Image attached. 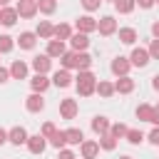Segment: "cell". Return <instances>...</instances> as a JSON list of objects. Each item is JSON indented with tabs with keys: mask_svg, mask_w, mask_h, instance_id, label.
Returning a JSON list of instances; mask_svg holds the SVG:
<instances>
[{
	"mask_svg": "<svg viewBox=\"0 0 159 159\" xmlns=\"http://www.w3.org/2000/svg\"><path fill=\"white\" fill-rule=\"evenodd\" d=\"M75 87L80 92V97H89L97 92V77L89 72V70H82L77 77H75Z\"/></svg>",
	"mask_w": 159,
	"mask_h": 159,
	"instance_id": "1",
	"label": "cell"
},
{
	"mask_svg": "<svg viewBox=\"0 0 159 159\" xmlns=\"http://www.w3.org/2000/svg\"><path fill=\"white\" fill-rule=\"evenodd\" d=\"M77 112H80V104H77V99H72V97H65V99L60 102V117H62V119H75V117H77Z\"/></svg>",
	"mask_w": 159,
	"mask_h": 159,
	"instance_id": "2",
	"label": "cell"
},
{
	"mask_svg": "<svg viewBox=\"0 0 159 159\" xmlns=\"http://www.w3.org/2000/svg\"><path fill=\"white\" fill-rule=\"evenodd\" d=\"M15 10H17V15H20V17H25V20H32V17L40 12L35 0H20V2L15 5Z\"/></svg>",
	"mask_w": 159,
	"mask_h": 159,
	"instance_id": "3",
	"label": "cell"
},
{
	"mask_svg": "<svg viewBox=\"0 0 159 159\" xmlns=\"http://www.w3.org/2000/svg\"><path fill=\"white\" fill-rule=\"evenodd\" d=\"M149 60H152V55H149V50H147V47H134V50H132V55H129L132 67H147V65H149Z\"/></svg>",
	"mask_w": 159,
	"mask_h": 159,
	"instance_id": "4",
	"label": "cell"
},
{
	"mask_svg": "<svg viewBox=\"0 0 159 159\" xmlns=\"http://www.w3.org/2000/svg\"><path fill=\"white\" fill-rule=\"evenodd\" d=\"M109 70L117 75V77H127L129 75V70H132V62H129V57H114L112 60V65H109Z\"/></svg>",
	"mask_w": 159,
	"mask_h": 159,
	"instance_id": "5",
	"label": "cell"
},
{
	"mask_svg": "<svg viewBox=\"0 0 159 159\" xmlns=\"http://www.w3.org/2000/svg\"><path fill=\"white\" fill-rule=\"evenodd\" d=\"M97 30H99V35L109 37V35H114V32H117V20H114L112 15H104V17H99V20H97Z\"/></svg>",
	"mask_w": 159,
	"mask_h": 159,
	"instance_id": "6",
	"label": "cell"
},
{
	"mask_svg": "<svg viewBox=\"0 0 159 159\" xmlns=\"http://www.w3.org/2000/svg\"><path fill=\"white\" fill-rule=\"evenodd\" d=\"M75 27H77V32L89 35V32H94V30H97V20H94L92 15H82V17H77V20H75Z\"/></svg>",
	"mask_w": 159,
	"mask_h": 159,
	"instance_id": "7",
	"label": "cell"
},
{
	"mask_svg": "<svg viewBox=\"0 0 159 159\" xmlns=\"http://www.w3.org/2000/svg\"><path fill=\"white\" fill-rule=\"evenodd\" d=\"M50 67H52V57H47V55H35V57H32V70H35V75H47Z\"/></svg>",
	"mask_w": 159,
	"mask_h": 159,
	"instance_id": "8",
	"label": "cell"
},
{
	"mask_svg": "<svg viewBox=\"0 0 159 159\" xmlns=\"http://www.w3.org/2000/svg\"><path fill=\"white\" fill-rule=\"evenodd\" d=\"M27 139H30V134H27V129H25V127H12V129L7 132V142H10V144H15V147L27 144Z\"/></svg>",
	"mask_w": 159,
	"mask_h": 159,
	"instance_id": "9",
	"label": "cell"
},
{
	"mask_svg": "<svg viewBox=\"0 0 159 159\" xmlns=\"http://www.w3.org/2000/svg\"><path fill=\"white\" fill-rule=\"evenodd\" d=\"M25 109L32 112V114L42 112V109H45V99H42V94H40V92H32V94L25 99Z\"/></svg>",
	"mask_w": 159,
	"mask_h": 159,
	"instance_id": "10",
	"label": "cell"
},
{
	"mask_svg": "<svg viewBox=\"0 0 159 159\" xmlns=\"http://www.w3.org/2000/svg\"><path fill=\"white\" fill-rule=\"evenodd\" d=\"M35 35H37L40 40H47V42H50V40H55V25H52L50 20H40Z\"/></svg>",
	"mask_w": 159,
	"mask_h": 159,
	"instance_id": "11",
	"label": "cell"
},
{
	"mask_svg": "<svg viewBox=\"0 0 159 159\" xmlns=\"http://www.w3.org/2000/svg\"><path fill=\"white\" fill-rule=\"evenodd\" d=\"M47 144H50V142H47L42 134H32V137L27 139V149H30V154H42Z\"/></svg>",
	"mask_w": 159,
	"mask_h": 159,
	"instance_id": "12",
	"label": "cell"
},
{
	"mask_svg": "<svg viewBox=\"0 0 159 159\" xmlns=\"http://www.w3.org/2000/svg\"><path fill=\"white\" fill-rule=\"evenodd\" d=\"M65 52H67V47H65V42H62V40H50V42H47V50H45V55H47V57H52V60L57 57V60H60Z\"/></svg>",
	"mask_w": 159,
	"mask_h": 159,
	"instance_id": "13",
	"label": "cell"
},
{
	"mask_svg": "<svg viewBox=\"0 0 159 159\" xmlns=\"http://www.w3.org/2000/svg\"><path fill=\"white\" fill-rule=\"evenodd\" d=\"M27 72H30V67H27V62H22V60H15V62L10 65V77H12V80H27Z\"/></svg>",
	"mask_w": 159,
	"mask_h": 159,
	"instance_id": "14",
	"label": "cell"
},
{
	"mask_svg": "<svg viewBox=\"0 0 159 159\" xmlns=\"http://www.w3.org/2000/svg\"><path fill=\"white\" fill-rule=\"evenodd\" d=\"M80 152H82V159H94L99 154V142H92V139H84L80 144Z\"/></svg>",
	"mask_w": 159,
	"mask_h": 159,
	"instance_id": "15",
	"label": "cell"
},
{
	"mask_svg": "<svg viewBox=\"0 0 159 159\" xmlns=\"http://www.w3.org/2000/svg\"><path fill=\"white\" fill-rule=\"evenodd\" d=\"M70 45H72L75 52H84V50L89 47V37H87L84 32H75V35L70 37Z\"/></svg>",
	"mask_w": 159,
	"mask_h": 159,
	"instance_id": "16",
	"label": "cell"
},
{
	"mask_svg": "<svg viewBox=\"0 0 159 159\" xmlns=\"http://www.w3.org/2000/svg\"><path fill=\"white\" fill-rule=\"evenodd\" d=\"M72 75H70V70H57L55 75H52V84L55 87H70L72 84Z\"/></svg>",
	"mask_w": 159,
	"mask_h": 159,
	"instance_id": "17",
	"label": "cell"
},
{
	"mask_svg": "<svg viewBox=\"0 0 159 159\" xmlns=\"http://www.w3.org/2000/svg\"><path fill=\"white\" fill-rule=\"evenodd\" d=\"M17 10L15 7H2V12H0V25H5V27H12L15 22H17Z\"/></svg>",
	"mask_w": 159,
	"mask_h": 159,
	"instance_id": "18",
	"label": "cell"
},
{
	"mask_svg": "<svg viewBox=\"0 0 159 159\" xmlns=\"http://www.w3.org/2000/svg\"><path fill=\"white\" fill-rule=\"evenodd\" d=\"M15 42L20 45V50H32V47H35V42H37V35L27 30V32H20V37H17Z\"/></svg>",
	"mask_w": 159,
	"mask_h": 159,
	"instance_id": "19",
	"label": "cell"
},
{
	"mask_svg": "<svg viewBox=\"0 0 159 159\" xmlns=\"http://www.w3.org/2000/svg\"><path fill=\"white\" fill-rule=\"evenodd\" d=\"M50 84H52V80H47V75H35V77L30 80V87H32V92H40V94H42V92H45Z\"/></svg>",
	"mask_w": 159,
	"mask_h": 159,
	"instance_id": "20",
	"label": "cell"
},
{
	"mask_svg": "<svg viewBox=\"0 0 159 159\" xmlns=\"http://www.w3.org/2000/svg\"><path fill=\"white\" fill-rule=\"evenodd\" d=\"M114 92H119V94H129V92H134V80L127 75V77H119L117 82H114Z\"/></svg>",
	"mask_w": 159,
	"mask_h": 159,
	"instance_id": "21",
	"label": "cell"
},
{
	"mask_svg": "<svg viewBox=\"0 0 159 159\" xmlns=\"http://www.w3.org/2000/svg\"><path fill=\"white\" fill-rule=\"evenodd\" d=\"M117 35H119V42H124V45H134L137 42V30L134 27H119Z\"/></svg>",
	"mask_w": 159,
	"mask_h": 159,
	"instance_id": "22",
	"label": "cell"
},
{
	"mask_svg": "<svg viewBox=\"0 0 159 159\" xmlns=\"http://www.w3.org/2000/svg\"><path fill=\"white\" fill-rule=\"evenodd\" d=\"M109 127H112V124H109V119H107V117H94V119H92V132H94V134H99V137H102V134H107V132H109Z\"/></svg>",
	"mask_w": 159,
	"mask_h": 159,
	"instance_id": "23",
	"label": "cell"
},
{
	"mask_svg": "<svg viewBox=\"0 0 159 159\" xmlns=\"http://www.w3.org/2000/svg\"><path fill=\"white\" fill-rule=\"evenodd\" d=\"M60 65H62V70H77V52H75V50L65 52V55L60 57Z\"/></svg>",
	"mask_w": 159,
	"mask_h": 159,
	"instance_id": "24",
	"label": "cell"
},
{
	"mask_svg": "<svg viewBox=\"0 0 159 159\" xmlns=\"http://www.w3.org/2000/svg\"><path fill=\"white\" fill-rule=\"evenodd\" d=\"M72 35H75V32H72V27H70L67 22L55 25V40H62V42H65V40H70Z\"/></svg>",
	"mask_w": 159,
	"mask_h": 159,
	"instance_id": "25",
	"label": "cell"
},
{
	"mask_svg": "<svg viewBox=\"0 0 159 159\" xmlns=\"http://www.w3.org/2000/svg\"><path fill=\"white\" fill-rule=\"evenodd\" d=\"M97 94L104 97V99H109V97L114 94V82H104V80H99V82H97Z\"/></svg>",
	"mask_w": 159,
	"mask_h": 159,
	"instance_id": "26",
	"label": "cell"
},
{
	"mask_svg": "<svg viewBox=\"0 0 159 159\" xmlns=\"http://www.w3.org/2000/svg\"><path fill=\"white\" fill-rule=\"evenodd\" d=\"M65 137H67V144H82V142H84V134H82V129H77V127L65 129Z\"/></svg>",
	"mask_w": 159,
	"mask_h": 159,
	"instance_id": "27",
	"label": "cell"
},
{
	"mask_svg": "<svg viewBox=\"0 0 159 159\" xmlns=\"http://www.w3.org/2000/svg\"><path fill=\"white\" fill-rule=\"evenodd\" d=\"M114 7H117V12L129 15V12L137 7V0H114Z\"/></svg>",
	"mask_w": 159,
	"mask_h": 159,
	"instance_id": "28",
	"label": "cell"
},
{
	"mask_svg": "<svg viewBox=\"0 0 159 159\" xmlns=\"http://www.w3.org/2000/svg\"><path fill=\"white\" fill-rule=\"evenodd\" d=\"M47 142H50V144H52V147L60 152V149H65V144H67V137H65V132H60V129H57V132H55V134H52Z\"/></svg>",
	"mask_w": 159,
	"mask_h": 159,
	"instance_id": "29",
	"label": "cell"
},
{
	"mask_svg": "<svg viewBox=\"0 0 159 159\" xmlns=\"http://www.w3.org/2000/svg\"><path fill=\"white\" fill-rule=\"evenodd\" d=\"M97 142H99V149H104V152H112V149L117 147V139H114L109 132H107V134H102Z\"/></svg>",
	"mask_w": 159,
	"mask_h": 159,
	"instance_id": "30",
	"label": "cell"
},
{
	"mask_svg": "<svg viewBox=\"0 0 159 159\" xmlns=\"http://www.w3.org/2000/svg\"><path fill=\"white\" fill-rule=\"evenodd\" d=\"M37 10L42 15H52L57 10V0H37Z\"/></svg>",
	"mask_w": 159,
	"mask_h": 159,
	"instance_id": "31",
	"label": "cell"
},
{
	"mask_svg": "<svg viewBox=\"0 0 159 159\" xmlns=\"http://www.w3.org/2000/svg\"><path fill=\"white\" fill-rule=\"evenodd\" d=\"M152 112H154L152 104H139V107H137V119H139V122H149V119H152Z\"/></svg>",
	"mask_w": 159,
	"mask_h": 159,
	"instance_id": "32",
	"label": "cell"
},
{
	"mask_svg": "<svg viewBox=\"0 0 159 159\" xmlns=\"http://www.w3.org/2000/svg\"><path fill=\"white\" fill-rule=\"evenodd\" d=\"M127 132H129V127H127V124H122V122H117V124H112V127H109V134H112L114 139L127 137Z\"/></svg>",
	"mask_w": 159,
	"mask_h": 159,
	"instance_id": "33",
	"label": "cell"
},
{
	"mask_svg": "<svg viewBox=\"0 0 159 159\" xmlns=\"http://www.w3.org/2000/svg\"><path fill=\"white\" fill-rule=\"evenodd\" d=\"M12 47H15V40H12L10 35H0V55L12 52Z\"/></svg>",
	"mask_w": 159,
	"mask_h": 159,
	"instance_id": "34",
	"label": "cell"
},
{
	"mask_svg": "<svg viewBox=\"0 0 159 159\" xmlns=\"http://www.w3.org/2000/svg\"><path fill=\"white\" fill-rule=\"evenodd\" d=\"M89 67H92V57L87 52H77V70L82 72V70H89Z\"/></svg>",
	"mask_w": 159,
	"mask_h": 159,
	"instance_id": "35",
	"label": "cell"
},
{
	"mask_svg": "<svg viewBox=\"0 0 159 159\" xmlns=\"http://www.w3.org/2000/svg\"><path fill=\"white\" fill-rule=\"evenodd\" d=\"M124 139H127V142H129V144H142V142H144V134H142V132H139V129H129V132H127V137H124Z\"/></svg>",
	"mask_w": 159,
	"mask_h": 159,
	"instance_id": "36",
	"label": "cell"
},
{
	"mask_svg": "<svg viewBox=\"0 0 159 159\" xmlns=\"http://www.w3.org/2000/svg\"><path fill=\"white\" fill-rule=\"evenodd\" d=\"M55 132H57V127H55L52 122H45V124H42V129H40V134H42L45 139H50V137H52Z\"/></svg>",
	"mask_w": 159,
	"mask_h": 159,
	"instance_id": "37",
	"label": "cell"
},
{
	"mask_svg": "<svg viewBox=\"0 0 159 159\" xmlns=\"http://www.w3.org/2000/svg\"><path fill=\"white\" fill-rule=\"evenodd\" d=\"M99 5H102V0H82V7H84L87 12H94V10H99Z\"/></svg>",
	"mask_w": 159,
	"mask_h": 159,
	"instance_id": "38",
	"label": "cell"
},
{
	"mask_svg": "<svg viewBox=\"0 0 159 159\" xmlns=\"http://www.w3.org/2000/svg\"><path fill=\"white\" fill-rule=\"evenodd\" d=\"M147 50H149V55H152V60H159V40H152Z\"/></svg>",
	"mask_w": 159,
	"mask_h": 159,
	"instance_id": "39",
	"label": "cell"
},
{
	"mask_svg": "<svg viewBox=\"0 0 159 159\" xmlns=\"http://www.w3.org/2000/svg\"><path fill=\"white\" fill-rule=\"evenodd\" d=\"M149 142H152L154 147H159V127H154V129L149 132Z\"/></svg>",
	"mask_w": 159,
	"mask_h": 159,
	"instance_id": "40",
	"label": "cell"
},
{
	"mask_svg": "<svg viewBox=\"0 0 159 159\" xmlns=\"http://www.w3.org/2000/svg\"><path fill=\"white\" fill-rule=\"evenodd\" d=\"M57 159H77V157H75V152H70V149H60V152H57Z\"/></svg>",
	"mask_w": 159,
	"mask_h": 159,
	"instance_id": "41",
	"label": "cell"
},
{
	"mask_svg": "<svg viewBox=\"0 0 159 159\" xmlns=\"http://www.w3.org/2000/svg\"><path fill=\"white\" fill-rule=\"evenodd\" d=\"M137 5H139L142 10H149V7H154V5H157V0H137Z\"/></svg>",
	"mask_w": 159,
	"mask_h": 159,
	"instance_id": "42",
	"label": "cell"
},
{
	"mask_svg": "<svg viewBox=\"0 0 159 159\" xmlns=\"http://www.w3.org/2000/svg\"><path fill=\"white\" fill-rule=\"evenodd\" d=\"M7 80H10V70L0 67V84H2V82H7Z\"/></svg>",
	"mask_w": 159,
	"mask_h": 159,
	"instance_id": "43",
	"label": "cell"
},
{
	"mask_svg": "<svg viewBox=\"0 0 159 159\" xmlns=\"http://www.w3.org/2000/svg\"><path fill=\"white\" fill-rule=\"evenodd\" d=\"M149 122L159 127V107H154V112H152V119H149Z\"/></svg>",
	"mask_w": 159,
	"mask_h": 159,
	"instance_id": "44",
	"label": "cell"
},
{
	"mask_svg": "<svg viewBox=\"0 0 159 159\" xmlns=\"http://www.w3.org/2000/svg\"><path fill=\"white\" fill-rule=\"evenodd\" d=\"M152 35H154V40H159V20L152 22Z\"/></svg>",
	"mask_w": 159,
	"mask_h": 159,
	"instance_id": "45",
	"label": "cell"
},
{
	"mask_svg": "<svg viewBox=\"0 0 159 159\" xmlns=\"http://www.w3.org/2000/svg\"><path fill=\"white\" fill-rule=\"evenodd\" d=\"M5 142H7V132H5V129H2V127H0V147H2V144H5Z\"/></svg>",
	"mask_w": 159,
	"mask_h": 159,
	"instance_id": "46",
	"label": "cell"
},
{
	"mask_svg": "<svg viewBox=\"0 0 159 159\" xmlns=\"http://www.w3.org/2000/svg\"><path fill=\"white\" fill-rule=\"evenodd\" d=\"M152 87L159 92V75H154V77H152Z\"/></svg>",
	"mask_w": 159,
	"mask_h": 159,
	"instance_id": "47",
	"label": "cell"
},
{
	"mask_svg": "<svg viewBox=\"0 0 159 159\" xmlns=\"http://www.w3.org/2000/svg\"><path fill=\"white\" fill-rule=\"evenodd\" d=\"M7 2H10V0H0V7H7Z\"/></svg>",
	"mask_w": 159,
	"mask_h": 159,
	"instance_id": "48",
	"label": "cell"
},
{
	"mask_svg": "<svg viewBox=\"0 0 159 159\" xmlns=\"http://www.w3.org/2000/svg\"><path fill=\"white\" fill-rule=\"evenodd\" d=\"M119 159H132V157H127V154H124V157H119Z\"/></svg>",
	"mask_w": 159,
	"mask_h": 159,
	"instance_id": "49",
	"label": "cell"
},
{
	"mask_svg": "<svg viewBox=\"0 0 159 159\" xmlns=\"http://www.w3.org/2000/svg\"><path fill=\"white\" fill-rule=\"evenodd\" d=\"M102 2H104V0H102ZM112 2H114V0H112Z\"/></svg>",
	"mask_w": 159,
	"mask_h": 159,
	"instance_id": "50",
	"label": "cell"
},
{
	"mask_svg": "<svg viewBox=\"0 0 159 159\" xmlns=\"http://www.w3.org/2000/svg\"><path fill=\"white\" fill-rule=\"evenodd\" d=\"M157 5H159V0H157Z\"/></svg>",
	"mask_w": 159,
	"mask_h": 159,
	"instance_id": "51",
	"label": "cell"
},
{
	"mask_svg": "<svg viewBox=\"0 0 159 159\" xmlns=\"http://www.w3.org/2000/svg\"><path fill=\"white\" fill-rule=\"evenodd\" d=\"M0 12H2V7H0Z\"/></svg>",
	"mask_w": 159,
	"mask_h": 159,
	"instance_id": "52",
	"label": "cell"
},
{
	"mask_svg": "<svg viewBox=\"0 0 159 159\" xmlns=\"http://www.w3.org/2000/svg\"><path fill=\"white\" fill-rule=\"evenodd\" d=\"M157 107H159V104H157Z\"/></svg>",
	"mask_w": 159,
	"mask_h": 159,
	"instance_id": "53",
	"label": "cell"
},
{
	"mask_svg": "<svg viewBox=\"0 0 159 159\" xmlns=\"http://www.w3.org/2000/svg\"><path fill=\"white\" fill-rule=\"evenodd\" d=\"M35 2H37V0H35Z\"/></svg>",
	"mask_w": 159,
	"mask_h": 159,
	"instance_id": "54",
	"label": "cell"
}]
</instances>
